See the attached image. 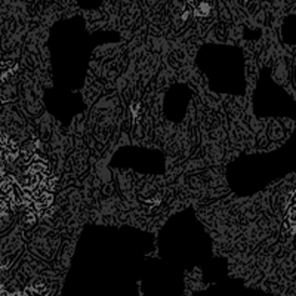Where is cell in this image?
Listing matches in <instances>:
<instances>
[{"label": "cell", "mask_w": 296, "mask_h": 296, "mask_svg": "<svg viewBox=\"0 0 296 296\" xmlns=\"http://www.w3.org/2000/svg\"><path fill=\"white\" fill-rule=\"evenodd\" d=\"M250 2V0H249ZM243 3H247V0H243Z\"/></svg>", "instance_id": "cell-10"}, {"label": "cell", "mask_w": 296, "mask_h": 296, "mask_svg": "<svg viewBox=\"0 0 296 296\" xmlns=\"http://www.w3.org/2000/svg\"><path fill=\"white\" fill-rule=\"evenodd\" d=\"M33 200H34L36 209L42 212V210H46V209H49V207L52 206V203H54V194L51 191H45V193H40L36 197H33Z\"/></svg>", "instance_id": "cell-1"}, {"label": "cell", "mask_w": 296, "mask_h": 296, "mask_svg": "<svg viewBox=\"0 0 296 296\" xmlns=\"http://www.w3.org/2000/svg\"><path fill=\"white\" fill-rule=\"evenodd\" d=\"M0 162H3V150L0 148Z\"/></svg>", "instance_id": "cell-9"}, {"label": "cell", "mask_w": 296, "mask_h": 296, "mask_svg": "<svg viewBox=\"0 0 296 296\" xmlns=\"http://www.w3.org/2000/svg\"><path fill=\"white\" fill-rule=\"evenodd\" d=\"M0 179H2V175H0Z\"/></svg>", "instance_id": "cell-11"}, {"label": "cell", "mask_w": 296, "mask_h": 296, "mask_svg": "<svg viewBox=\"0 0 296 296\" xmlns=\"http://www.w3.org/2000/svg\"><path fill=\"white\" fill-rule=\"evenodd\" d=\"M14 178L6 177L0 179V199L3 200H9L12 193H14Z\"/></svg>", "instance_id": "cell-3"}, {"label": "cell", "mask_w": 296, "mask_h": 296, "mask_svg": "<svg viewBox=\"0 0 296 296\" xmlns=\"http://www.w3.org/2000/svg\"><path fill=\"white\" fill-rule=\"evenodd\" d=\"M49 292H39V290H34L33 287H27L26 290H24V295L26 296H48Z\"/></svg>", "instance_id": "cell-8"}, {"label": "cell", "mask_w": 296, "mask_h": 296, "mask_svg": "<svg viewBox=\"0 0 296 296\" xmlns=\"http://www.w3.org/2000/svg\"><path fill=\"white\" fill-rule=\"evenodd\" d=\"M212 11H213L212 0H200V2L197 3V6L193 9L194 15H196L197 18H207V17H210Z\"/></svg>", "instance_id": "cell-2"}, {"label": "cell", "mask_w": 296, "mask_h": 296, "mask_svg": "<svg viewBox=\"0 0 296 296\" xmlns=\"http://www.w3.org/2000/svg\"><path fill=\"white\" fill-rule=\"evenodd\" d=\"M11 213V206L6 200L0 199V221H5L8 222V216Z\"/></svg>", "instance_id": "cell-5"}, {"label": "cell", "mask_w": 296, "mask_h": 296, "mask_svg": "<svg viewBox=\"0 0 296 296\" xmlns=\"http://www.w3.org/2000/svg\"><path fill=\"white\" fill-rule=\"evenodd\" d=\"M18 157H20L18 151H8V150L3 151V162H6V163H9V165L15 163V162L18 160Z\"/></svg>", "instance_id": "cell-6"}, {"label": "cell", "mask_w": 296, "mask_h": 296, "mask_svg": "<svg viewBox=\"0 0 296 296\" xmlns=\"http://www.w3.org/2000/svg\"><path fill=\"white\" fill-rule=\"evenodd\" d=\"M0 148L8 151H18V144L14 139H11L3 129H0Z\"/></svg>", "instance_id": "cell-4"}, {"label": "cell", "mask_w": 296, "mask_h": 296, "mask_svg": "<svg viewBox=\"0 0 296 296\" xmlns=\"http://www.w3.org/2000/svg\"><path fill=\"white\" fill-rule=\"evenodd\" d=\"M36 224V210L29 207V212L24 215V225L26 227H33Z\"/></svg>", "instance_id": "cell-7"}]
</instances>
